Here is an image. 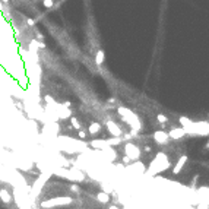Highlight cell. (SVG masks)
<instances>
[{
    "instance_id": "obj_7",
    "label": "cell",
    "mask_w": 209,
    "mask_h": 209,
    "mask_svg": "<svg viewBox=\"0 0 209 209\" xmlns=\"http://www.w3.org/2000/svg\"><path fill=\"white\" fill-rule=\"evenodd\" d=\"M57 116H59L60 118L70 117V116H72V110H69V108H60V110H57Z\"/></svg>"
},
{
    "instance_id": "obj_18",
    "label": "cell",
    "mask_w": 209,
    "mask_h": 209,
    "mask_svg": "<svg viewBox=\"0 0 209 209\" xmlns=\"http://www.w3.org/2000/svg\"><path fill=\"white\" fill-rule=\"evenodd\" d=\"M72 190H75V192H78V190H79V187H78L76 184H73V186H72Z\"/></svg>"
},
{
    "instance_id": "obj_6",
    "label": "cell",
    "mask_w": 209,
    "mask_h": 209,
    "mask_svg": "<svg viewBox=\"0 0 209 209\" xmlns=\"http://www.w3.org/2000/svg\"><path fill=\"white\" fill-rule=\"evenodd\" d=\"M107 127H108L110 133L113 134V136H120V133H121L120 127H117V126L114 124L113 121H107Z\"/></svg>"
},
{
    "instance_id": "obj_9",
    "label": "cell",
    "mask_w": 209,
    "mask_h": 209,
    "mask_svg": "<svg viewBox=\"0 0 209 209\" xmlns=\"http://www.w3.org/2000/svg\"><path fill=\"white\" fill-rule=\"evenodd\" d=\"M0 199L3 201V203H9V202L12 201V196L9 194L8 190H5V189H2L0 190Z\"/></svg>"
},
{
    "instance_id": "obj_15",
    "label": "cell",
    "mask_w": 209,
    "mask_h": 209,
    "mask_svg": "<svg viewBox=\"0 0 209 209\" xmlns=\"http://www.w3.org/2000/svg\"><path fill=\"white\" fill-rule=\"evenodd\" d=\"M44 6L45 8H53V0H44Z\"/></svg>"
},
{
    "instance_id": "obj_17",
    "label": "cell",
    "mask_w": 209,
    "mask_h": 209,
    "mask_svg": "<svg viewBox=\"0 0 209 209\" xmlns=\"http://www.w3.org/2000/svg\"><path fill=\"white\" fill-rule=\"evenodd\" d=\"M26 22H28V25H31V26L34 25V21H32V19H26Z\"/></svg>"
},
{
    "instance_id": "obj_10",
    "label": "cell",
    "mask_w": 209,
    "mask_h": 209,
    "mask_svg": "<svg viewBox=\"0 0 209 209\" xmlns=\"http://www.w3.org/2000/svg\"><path fill=\"white\" fill-rule=\"evenodd\" d=\"M104 59H105V54H104V51L102 50H98L97 51V54H95V63L101 66L102 63H104Z\"/></svg>"
},
{
    "instance_id": "obj_14",
    "label": "cell",
    "mask_w": 209,
    "mask_h": 209,
    "mask_svg": "<svg viewBox=\"0 0 209 209\" xmlns=\"http://www.w3.org/2000/svg\"><path fill=\"white\" fill-rule=\"evenodd\" d=\"M157 118H158V121H159V123H162V124H164V123H167V121H168V118L165 117L164 114H158V117H157Z\"/></svg>"
},
{
    "instance_id": "obj_19",
    "label": "cell",
    "mask_w": 209,
    "mask_h": 209,
    "mask_svg": "<svg viewBox=\"0 0 209 209\" xmlns=\"http://www.w3.org/2000/svg\"><path fill=\"white\" fill-rule=\"evenodd\" d=\"M3 2H5V3H8V2H9V0H3Z\"/></svg>"
},
{
    "instance_id": "obj_4",
    "label": "cell",
    "mask_w": 209,
    "mask_h": 209,
    "mask_svg": "<svg viewBox=\"0 0 209 209\" xmlns=\"http://www.w3.org/2000/svg\"><path fill=\"white\" fill-rule=\"evenodd\" d=\"M186 129L184 127H180V129H173L170 133H168V138H171V139H181L183 136H186Z\"/></svg>"
},
{
    "instance_id": "obj_16",
    "label": "cell",
    "mask_w": 209,
    "mask_h": 209,
    "mask_svg": "<svg viewBox=\"0 0 209 209\" xmlns=\"http://www.w3.org/2000/svg\"><path fill=\"white\" fill-rule=\"evenodd\" d=\"M79 138H82V139H84V138H86V133H85V132H82V130H79Z\"/></svg>"
},
{
    "instance_id": "obj_11",
    "label": "cell",
    "mask_w": 209,
    "mask_h": 209,
    "mask_svg": "<svg viewBox=\"0 0 209 209\" xmlns=\"http://www.w3.org/2000/svg\"><path fill=\"white\" fill-rule=\"evenodd\" d=\"M100 130H101V124H100V123H97V121L91 123V126H89V133H91V134H97V133H100Z\"/></svg>"
},
{
    "instance_id": "obj_13",
    "label": "cell",
    "mask_w": 209,
    "mask_h": 209,
    "mask_svg": "<svg viewBox=\"0 0 209 209\" xmlns=\"http://www.w3.org/2000/svg\"><path fill=\"white\" fill-rule=\"evenodd\" d=\"M70 121H72V126H73V127H75V129H78V130H79V129H81V123H79V121H78V118L72 117V118H70Z\"/></svg>"
},
{
    "instance_id": "obj_5",
    "label": "cell",
    "mask_w": 209,
    "mask_h": 209,
    "mask_svg": "<svg viewBox=\"0 0 209 209\" xmlns=\"http://www.w3.org/2000/svg\"><path fill=\"white\" fill-rule=\"evenodd\" d=\"M186 162H187V157H186V155H181L180 159H178V162L176 164L174 170H173V173H174V174H178V173L183 170V167H184V164H186Z\"/></svg>"
},
{
    "instance_id": "obj_12",
    "label": "cell",
    "mask_w": 209,
    "mask_h": 209,
    "mask_svg": "<svg viewBox=\"0 0 209 209\" xmlns=\"http://www.w3.org/2000/svg\"><path fill=\"white\" fill-rule=\"evenodd\" d=\"M180 123H181V126H183L184 129H187L189 126L192 124V120H189L187 117H180Z\"/></svg>"
},
{
    "instance_id": "obj_1",
    "label": "cell",
    "mask_w": 209,
    "mask_h": 209,
    "mask_svg": "<svg viewBox=\"0 0 209 209\" xmlns=\"http://www.w3.org/2000/svg\"><path fill=\"white\" fill-rule=\"evenodd\" d=\"M168 167H170V162H168L167 157L164 154H158L155 157V159L152 161V164H151L152 171H162V170H167Z\"/></svg>"
},
{
    "instance_id": "obj_2",
    "label": "cell",
    "mask_w": 209,
    "mask_h": 209,
    "mask_svg": "<svg viewBox=\"0 0 209 209\" xmlns=\"http://www.w3.org/2000/svg\"><path fill=\"white\" fill-rule=\"evenodd\" d=\"M124 152H126V157H127V158L138 159L141 157V151H139V148H138L136 145H133V143H126Z\"/></svg>"
},
{
    "instance_id": "obj_8",
    "label": "cell",
    "mask_w": 209,
    "mask_h": 209,
    "mask_svg": "<svg viewBox=\"0 0 209 209\" xmlns=\"http://www.w3.org/2000/svg\"><path fill=\"white\" fill-rule=\"evenodd\" d=\"M97 199H98V202H101V203H108L110 202V196L107 192H100L98 194H97Z\"/></svg>"
},
{
    "instance_id": "obj_3",
    "label": "cell",
    "mask_w": 209,
    "mask_h": 209,
    "mask_svg": "<svg viewBox=\"0 0 209 209\" xmlns=\"http://www.w3.org/2000/svg\"><path fill=\"white\" fill-rule=\"evenodd\" d=\"M154 139H155V142L159 143V145H162V143H167V141H168V133H167V132H162V130L155 132V133H154Z\"/></svg>"
}]
</instances>
